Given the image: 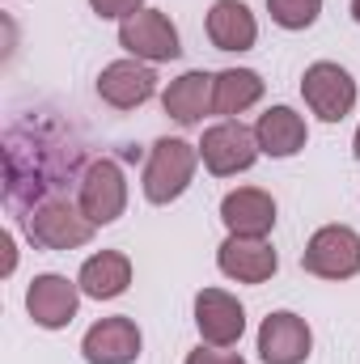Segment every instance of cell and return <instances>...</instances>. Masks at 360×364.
<instances>
[{"instance_id": "obj_13", "label": "cell", "mask_w": 360, "mask_h": 364, "mask_svg": "<svg viewBox=\"0 0 360 364\" xmlns=\"http://www.w3.org/2000/svg\"><path fill=\"white\" fill-rule=\"evenodd\" d=\"M81 352L90 364H132L140 356V326L132 318H102L81 339Z\"/></svg>"}, {"instance_id": "obj_16", "label": "cell", "mask_w": 360, "mask_h": 364, "mask_svg": "<svg viewBox=\"0 0 360 364\" xmlns=\"http://www.w3.org/2000/svg\"><path fill=\"white\" fill-rule=\"evenodd\" d=\"M255 140L268 157H292L305 149L309 132H305V119L292 110V106H271L268 114H259L255 123Z\"/></svg>"}, {"instance_id": "obj_12", "label": "cell", "mask_w": 360, "mask_h": 364, "mask_svg": "<svg viewBox=\"0 0 360 364\" xmlns=\"http://www.w3.org/2000/svg\"><path fill=\"white\" fill-rule=\"evenodd\" d=\"M216 267L229 279H238V284H263V279L275 275L280 259H275L268 237H238V233H229L221 242V250H216Z\"/></svg>"}, {"instance_id": "obj_8", "label": "cell", "mask_w": 360, "mask_h": 364, "mask_svg": "<svg viewBox=\"0 0 360 364\" xmlns=\"http://www.w3.org/2000/svg\"><path fill=\"white\" fill-rule=\"evenodd\" d=\"M77 305H81V284H73L68 275H34L26 288V309L47 331L68 326L77 318Z\"/></svg>"}, {"instance_id": "obj_11", "label": "cell", "mask_w": 360, "mask_h": 364, "mask_svg": "<svg viewBox=\"0 0 360 364\" xmlns=\"http://www.w3.org/2000/svg\"><path fill=\"white\" fill-rule=\"evenodd\" d=\"M309 348H314V335H309L305 318H297L288 309L263 318V326H259V356H263V364H305Z\"/></svg>"}, {"instance_id": "obj_22", "label": "cell", "mask_w": 360, "mask_h": 364, "mask_svg": "<svg viewBox=\"0 0 360 364\" xmlns=\"http://www.w3.org/2000/svg\"><path fill=\"white\" fill-rule=\"evenodd\" d=\"M186 364H246L238 352H216V348H195V352H186Z\"/></svg>"}, {"instance_id": "obj_17", "label": "cell", "mask_w": 360, "mask_h": 364, "mask_svg": "<svg viewBox=\"0 0 360 364\" xmlns=\"http://www.w3.org/2000/svg\"><path fill=\"white\" fill-rule=\"evenodd\" d=\"M212 81L208 73H182L179 81H170V90L162 93V106L170 119H179L182 127L199 123L203 114H212Z\"/></svg>"}, {"instance_id": "obj_1", "label": "cell", "mask_w": 360, "mask_h": 364, "mask_svg": "<svg viewBox=\"0 0 360 364\" xmlns=\"http://www.w3.org/2000/svg\"><path fill=\"white\" fill-rule=\"evenodd\" d=\"M199 166V144H186L179 136H166L153 144L149 166H144V199L149 203H174L195 178Z\"/></svg>"}, {"instance_id": "obj_7", "label": "cell", "mask_w": 360, "mask_h": 364, "mask_svg": "<svg viewBox=\"0 0 360 364\" xmlns=\"http://www.w3.org/2000/svg\"><path fill=\"white\" fill-rule=\"evenodd\" d=\"M77 208L90 216L93 225H110V220L123 216V208H127V178H123L119 161L97 157L85 170V178H81V203Z\"/></svg>"}, {"instance_id": "obj_10", "label": "cell", "mask_w": 360, "mask_h": 364, "mask_svg": "<svg viewBox=\"0 0 360 364\" xmlns=\"http://www.w3.org/2000/svg\"><path fill=\"white\" fill-rule=\"evenodd\" d=\"M157 93V73L144 60H115L97 77V97L115 110H136Z\"/></svg>"}, {"instance_id": "obj_24", "label": "cell", "mask_w": 360, "mask_h": 364, "mask_svg": "<svg viewBox=\"0 0 360 364\" xmlns=\"http://www.w3.org/2000/svg\"><path fill=\"white\" fill-rule=\"evenodd\" d=\"M352 17L360 21V0H352Z\"/></svg>"}, {"instance_id": "obj_6", "label": "cell", "mask_w": 360, "mask_h": 364, "mask_svg": "<svg viewBox=\"0 0 360 364\" xmlns=\"http://www.w3.org/2000/svg\"><path fill=\"white\" fill-rule=\"evenodd\" d=\"M119 43L132 51V60H144V64H166V60H179V30L166 13L157 9H140L132 13L123 26H119Z\"/></svg>"}, {"instance_id": "obj_23", "label": "cell", "mask_w": 360, "mask_h": 364, "mask_svg": "<svg viewBox=\"0 0 360 364\" xmlns=\"http://www.w3.org/2000/svg\"><path fill=\"white\" fill-rule=\"evenodd\" d=\"M352 153H356V161H360V127H356V140H352Z\"/></svg>"}, {"instance_id": "obj_21", "label": "cell", "mask_w": 360, "mask_h": 364, "mask_svg": "<svg viewBox=\"0 0 360 364\" xmlns=\"http://www.w3.org/2000/svg\"><path fill=\"white\" fill-rule=\"evenodd\" d=\"M90 9L102 17V21H110V17H132V13H140L144 9V0H90Z\"/></svg>"}, {"instance_id": "obj_20", "label": "cell", "mask_w": 360, "mask_h": 364, "mask_svg": "<svg viewBox=\"0 0 360 364\" xmlns=\"http://www.w3.org/2000/svg\"><path fill=\"white\" fill-rule=\"evenodd\" d=\"M268 13L284 30H309L322 13V0H268Z\"/></svg>"}, {"instance_id": "obj_18", "label": "cell", "mask_w": 360, "mask_h": 364, "mask_svg": "<svg viewBox=\"0 0 360 364\" xmlns=\"http://www.w3.org/2000/svg\"><path fill=\"white\" fill-rule=\"evenodd\" d=\"M77 284H81V292L93 296V301H110V296L127 292V284H132V259L119 255V250H102V255L85 259Z\"/></svg>"}, {"instance_id": "obj_3", "label": "cell", "mask_w": 360, "mask_h": 364, "mask_svg": "<svg viewBox=\"0 0 360 364\" xmlns=\"http://www.w3.org/2000/svg\"><path fill=\"white\" fill-rule=\"evenodd\" d=\"M301 267L322 279H352L360 272V233L348 225H322L305 242Z\"/></svg>"}, {"instance_id": "obj_9", "label": "cell", "mask_w": 360, "mask_h": 364, "mask_svg": "<svg viewBox=\"0 0 360 364\" xmlns=\"http://www.w3.org/2000/svg\"><path fill=\"white\" fill-rule=\"evenodd\" d=\"M195 326L203 335V343L212 348H233L246 331V309L238 296H229L225 288H203L195 296Z\"/></svg>"}, {"instance_id": "obj_2", "label": "cell", "mask_w": 360, "mask_h": 364, "mask_svg": "<svg viewBox=\"0 0 360 364\" xmlns=\"http://www.w3.org/2000/svg\"><path fill=\"white\" fill-rule=\"evenodd\" d=\"M259 140H255V127H246V123H238V119H225V123H216V127H208L203 132V140H199V161L208 166V174H216V178H229V174H242V170H250L255 161H259Z\"/></svg>"}, {"instance_id": "obj_5", "label": "cell", "mask_w": 360, "mask_h": 364, "mask_svg": "<svg viewBox=\"0 0 360 364\" xmlns=\"http://www.w3.org/2000/svg\"><path fill=\"white\" fill-rule=\"evenodd\" d=\"M301 93H305V106L318 119H327V123L348 119L352 106H356V81H352V73L339 68V64H331V60H318V64L305 68Z\"/></svg>"}, {"instance_id": "obj_19", "label": "cell", "mask_w": 360, "mask_h": 364, "mask_svg": "<svg viewBox=\"0 0 360 364\" xmlns=\"http://www.w3.org/2000/svg\"><path fill=\"white\" fill-rule=\"evenodd\" d=\"M259 97H263V77L250 73V68H225V73H216V81H212V110L225 114V119L250 110Z\"/></svg>"}, {"instance_id": "obj_15", "label": "cell", "mask_w": 360, "mask_h": 364, "mask_svg": "<svg viewBox=\"0 0 360 364\" xmlns=\"http://www.w3.org/2000/svg\"><path fill=\"white\" fill-rule=\"evenodd\" d=\"M208 38L216 51H250L259 38V21L242 0H216L208 9Z\"/></svg>"}, {"instance_id": "obj_4", "label": "cell", "mask_w": 360, "mask_h": 364, "mask_svg": "<svg viewBox=\"0 0 360 364\" xmlns=\"http://www.w3.org/2000/svg\"><path fill=\"white\" fill-rule=\"evenodd\" d=\"M93 225L81 208H73L68 199H51V203H38L30 216H26V233L47 246V250H77L93 237Z\"/></svg>"}, {"instance_id": "obj_14", "label": "cell", "mask_w": 360, "mask_h": 364, "mask_svg": "<svg viewBox=\"0 0 360 364\" xmlns=\"http://www.w3.org/2000/svg\"><path fill=\"white\" fill-rule=\"evenodd\" d=\"M221 220L238 237H268L275 225V199L259 186H238L221 199Z\"/></svg>"}]
</instances>
